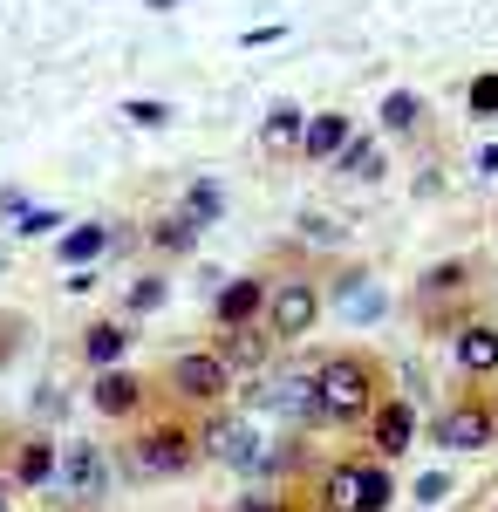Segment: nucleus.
I'll use <instances>...</instances> for the list:
<instances>
[{
	"instance_id": "f257e3e1",
	"label": "nucleus",
	"mask_w": 498,
	"mask_h": 512,
	"mask_svg": "<svg viewBox=\"0 0 498 512\" xmlns=\"http://www.w3.org/2000/svg\"><path fill=\"white\" fill-rule=\"evenodd\" d=\"M383 376H376V362L362 349H335L321 355V369H314V410H321V424H362V417H376V403H383Z\"/></svg>"
},
{
	"instance_id": "f03ea898",
	"label": "nucleus",
	"mask_w": 498,
	"mask_h": 512,
	"mask_svg": "<svg viewBox=\"0 0 498 512\" xmlns=\"http://www.w3.org/2000/svg\"><path fill=\"white\" fill-rule=\"evenodd\" d=\"M396 499V485L376 458H335L321 472V512H383Z\"/></svg>"
},
{
	"instance_id": "7ed1b4c3",
	"label": "nucleus",
	"mask_w": 498,
	"mask_h": 512,
	"mask_svg": "<svg viewBox=\"0 0 498 512\" xmlns=\"http://www.w3.org/2000/svg\"><path fill=\"white\" fill-rule=\"evenodd\" d=\"M198 451L232 472H267V444L253 431V417H239V410H212V424L198 431Z\"/></svg>"
},
{
	"instance_id": "20e7f679",
	"label": "nucleus",
	"mask_w": 498,
	"mask_h": 512,
	"mask_svg": "<svg viewBox=\"0 0 498 512\" xmlns=\"http://www.w3.org/2000/svg\"><path fill=\"white\" fill-rule=\"evenodd\" d=\"M164 390L178 396V403H226L232 396V369L219 362V349H192V355H171V369H164Z\"/></svg>"
},
{
	"instance_id": "39448f33",
	"label": "nucleus",
	"mask_w": 498,
	"mask_h": 512,
	"mask_svg": "<svg viewBox=\"0 0 498 512\" xmlns=\"http://www.w3.org/2000/svg\"><path fill=\"white\" fill-rule=\"evenodd\" d=\"M314 321H321V287L307 274L273 280V294H267V335L273 342H301Z\"/></svg>"
},
{
	"instance_id": "423d86ee",
	"label": "nucleus",
	"mask_w": 498,
	"mask_h": 512,
	"mask_svg": "<svg viewBox=\"0 0 498 512\" xmlns=\"http://www.w3.org/2000/svg\"><path fill=\"white\" fill-rule=\"evenodd\" d=\"M430 437H437L444 451H485V444H498V410L485 396H458L451 410L430 417Z\"/></svg>"
},
{
	"instance_id": "0eeeda50",
	"label": "nucleus",
	"mask_w": 498,
	"mask_h": 512,
	"mask_svg": "<svg viewBox=\"0 0 498 512\" xmlns=\"http://www.w3.org/2000/svg\"><path fill=\"white\" fill-rule=\"evenodd\" d=\"M192 458H198V437L185 424H151L137 437V451H130V465L144 478H178V472H192Z\"/></svg>"
},
{
	"instance_id": "6e6552de",
	"label": "nucleus",
	"mask_w": 498,
	"mask_h": 512,
	"mask_svg": "<svg viewBox=\"0 0 498 512\" xmlns=\"http://www.w3.org/2000/svg\"><path fill=\"white\" fill-rule=\"evenodd\" d=\"M267 294H273V280H260V274L226 280V287L212 294V321H219V335H232V328H253V321H267Z\"/></svg>"
},
{
	"instance_id": "1a4fd4ad",
	"label": "nucleus",
	"mask_w": 498,
	"mask_h": 512,
	"mask_svg": "<svg viewBox=\"0 0 498 512\" xmlns=\"http://www.w3.org/2000/svg\"><path fill=\"white\" fill-rule=\"evenodd\" d=\"M273 349H280V342L267 335V321H253V328H232V335H219V362H226L232 376H267Z\"/></svg>"
},
{
	"instance_id": "9d476101",
	"label": "nucleus",
	"mask_w": 498,
	"mask_h": 512,
	"mask_svg": "<svg viewBox=\"0 0 498 512\" xmlns=\"http://www.w3.org/2000/svg\"><path fill=\"white\" fill-rule=\"evenodd\" d=\"M369 431H376V451H383V458H403L410 437H417V410H410L403 396H383L376 417H369Z\"/></svg>"
},
{
	"instance_id": "9b49d317",
	"label": "nucleus",
	"mask_w": 498,
	"mask_h": 512,
	"mask_svg": "<svg viewBox=\"0 0 498 512\" xmlns=\"http://www.w3.org/2000/svg\"><path fill=\"white\" fill-rule=\"evenodd\" d=\"M103 478H110V465H103V444H69V458H62V485H69V499H103Z\"/></svg>"
},
{
	"instance_id": "f8f14e48",
	"label": "nucleus",
	"mask_w": 498,
	"mask_h": 512,
	"mask_svg": "<svg viewBox=\"0 0 498 512\" xmlns=\"http://www.w3.org/2000/svg\"><path fill=\"white\" fill-rule=\"evenodd\" d=\"M348 137H355V123L342 117V110H321V117H307V137H301V151L314 164H335L348 151Z\"/></svg>"
},
{
	"instance_id": "ddd939ff",
	"label": "nucleus",
	"mask_w": 498,
	"mask_h": 512,
	"mask_svg": "<svg viewBox=\"0 0 498 512\" xmlns=\"http://www.w3.org/2000/svg\"><path fill=\"white\" fill-rule=\"evenodd\" d=\"M458 369L464 376H492L498 369V328L492 321H464L458 328Z\"/></svg>"
},
{
	"instance_id": "4468645a",
	"label": "nucleus",
	"mask_w": 498,
	"mask_h": 512,
	"mask_svg": "<svg viewBox=\"0 0 498 512\" xmlns=\"http://www.w3.org/2000/svg\"><path fill=\"white\" fill-rule=\"evenodd\" d=\"M144 403V376H130V369H103L96 376V410L103 417H130Z\"/></svg>"
},
{
	"instance_id": "2eb2a0df",
	"label": "nucleus",
	"mask_w": 498,
	"mask_h": 512,
	"mask_svg": "<svg viewBox=\"0 0 498 512\" xmlns=\"http://www.w3.org/2000/svg\"><path fill=\"white\" fill-rule=\"evenodd\" d=\"M110 246H116L110 226H76V233H62V239H55V260H62L69 274H82V267H89L96 253H110Z\"/></svg>"
},
{
	"instance_id": "dca6fc26",
	"label": "nucleus",
	"mask_w": 498,
	"mask_h": 512,
	"mask_svg": "<svg viewBox=\"0 0 498 512\" xmlns=\"http://www.w3.org/2000/svg\"><path fill=\"white\" fill-rule=\"evenodd\" d=\"M335 301L348 321H376L383 315V287H369V274H342L335 280Z\"/></svg>"
},
{
	"instance_id": "f3484780",
	"label": "nucleus",
	"mask_w": 498,
	"mask_h": 512,
	"mask_svg": "<svg viewBox=\"0 0 498 512\" xmlns=\"http://www.w3.org/2000/svg\"><path fill=\"white\" fill-rule=\"evenodd\" d=\"M301 137H307V117L294 110V103H273L267 123H260V144H267V151H294Z\"/></svg>"
},
{
	"instance_id": "a211bd4d",
	"label": "nucleus",
	"mask_w": 498,
	"mask_h": 512,
	"mask_svg": "<svg viewBox=\"0 0 498 512\" xmlns=\"http://www.w3.org/2000/svg\"><path fill=\"white\" fill-rule=\"evenodd\" d=\"M123 349H130V328H116V321H96V328L82 335V355H89L96 369H116Z\"/></svg>"
},
{
	"instance_id": "6ab92c4d",
	"label": "nucleus",
	"mask_w": 498,
	"mask_h": 512,
	"mask_svg": "<svg viewBox=\"0 0 498 512\" xmlns=\"http://www.w3.org/2000/svg\"><path fill=\"white\" fill-rule=\"evenodd\" d=\"M55 472H62V465H55V444H48V437H28L21 458H14V485H48Z\"/></svg>"
},
{
	"instance_id": "aec40b11",
	"label": "nucleus",
	"mask_w": 498,
	"mask_h": 512,
	"mask_svg": "<svg viewBox=\"0 0 498 512\" xmlns=\"http://www.w3.org/2000/svg\"><path fill=\"white\" fill-rule=\"evenodd\" d=\"M219 212H226V192H219L212 178H198V185H185V205H178V219H192L198 233H205V226H212Z\"/></svg>"
},
{
	"instance_id": "412c9836",
	"label": "nucleus",
	"mask_w": 498,
	"mask_h": 512,
	"mask_svg": "<svg viewBox=\"0 0 498 512\" xmlns=\"http://www.w3.org/2000/svg\"><path fill=\"white\" fill-rule=\"evenodd\" d=\"M342 178H383V144L376 137H348V151L335 158Z\"/></svg>"
},
{
	"instance_id": "4be33fe9",
	"label": "nucleus",
	"mask_w": 498,
	"mask_h": 512,
	"mask_svg": "<svg viewBox=\"0 0 498 512\" xmlns=\"http://www.w3.org/2000/svg\"><path fill=\"white\" fill-rule=\"evenodd\" d=\"M151 246H157V253H171V260H185V253L198 246V226L171 212V219H157V226H151Z\"/></svg>"
},
{
	"instance_id": "5701e85b",
	"label": "nucleus",
	"mask_w": 498,
	"mask_h": 512,
	"mask_svg": "<svg viewBox=\"0 0 498 512\" xmlns=\"http://www.w3.org/2000/svg\"><path fill=\"white\" fill-rule=\"evenodd\" d=\"M417 117H423L417 89H389L383 96V130H417Z\"/></svg>"
},
{
	"instance_id": "b1692460",
	"label": "nucleus",
	"mask_w": 498,
	"mask_h": 512,
	"mask_svg": "<svg viewBox=\"0 0 498 512\" xmlns=\"http://www.w3.org/2000/svg\"><path fill=\"white\" fill-rule=\"evenodd\" d=\"M464 280H471V267H464V260H444V267H430V274H423V301H430V294H458Z\"/></svg>"
},
{
	"instance_id": "393cba45",
	"label": "nucleus",
	"mask_w": 498,
	"mask_h": 512,
	"mask_svg": "<svg viewBox=\"0 0 498 512\" xmlns=\"http://www.w3.org/2000/svg\"><path fill=\"white\" fill-rule=\"evenodd\" d=\"M55 226H69L55 205H28V212L14 219V233H21V239H41V233H55Z\"/></svg>"
},
{
	"instance_id": "a878e982",
	"label": "nucleus",
	"mask_w": 498,
	"mask_h": 512,
	"mask_svg": "<svg viewBox=\"0 0 498 512\" xmlns=\"http://www.w3.org/2000/svg\"><path fill=\"white\" fill-rule=\"evenodd\" d=\"M123 117L137 123V130H164V123H171V103H151V96H130V103H123Z\"/></svg>"
},
{
	"instance_id": "bb28decb",
	"label": "nucleus",
	"mask_w": 498,
	"mask_h": 512,
	"mask_svg": "<svg viewBox=\"0 0 498 512\" xmlns=\"http://www.w3.org/2000/svg\"><path fill=\"white\" fill-rule=\"evenodd\" d=\"M164 294H171V287H164V274L137 280V287H130V315H151V308H164Z\"/></svg>"
},
{
	"instance_id": "cd10ccee",
	"label": "nucleus",
	"mask_w": 498,
	"mask_h": 512,
	"mask_svg": "<svg viewBox=\"0 0 498 512\" xmlns=\"http://www.w3.org/2000/svg\"><path fill=\"white\" fill-rule=\"evenodd\" d=\"M301 239H314V246H342V226H335L328 212H301Z\"/></svg>"
},
{
	"instance_id": "c85d7f7f",
	"label": "nucleus",
	"mask_w": 498,
	"mask_h": 512,
	"mask_svg": "<svg viewBox=\"0 0 498 512\" xmlns=\"http://www.w3.org/2000/svg\"><path fill=\"white\" fill-rule=\"evenodd\" d=\"M471 110H478V117H498V69L471 82Z\"/></svg>"
},
{
	"instance_id": "c756f323",
	"label": "nucleus",
	"mask_w": 498,
	"mask_h": 512,
	"mask_svg": "<svg viewBox=\"0 0 498 512\" xmlns=\"http://www.w3.org/2000/svg\"><path fill=\"white\" fill-rule=\"evenodd\" d=\"M287 35V28H280V21H267V28H246V35H239V48H267V41H280Z\"/></svg>"
},
{
	"instance_id": "7c9ffc66",
	"label": "nucleus",
	"mask_w": 498,
	"mask_h": 512,
	"mask_svg": "<svg viewBox=\"0 0 498 512\" xmlns=\"http://www.w3.org/2000/svg\"><path fill=\"white\" fill-rule=\"evenodd\" d=\"M444 492H451V478H437V472L417 478V499H423V506H430V499H444Z\"/></svg>"
},
{
	"instance_id": "2f4dec72",
	"label": "nucleus",
	"mask_w": 498,
	"mask_h": 512,
	"mask_svg": "<svg viewBox=\"0 0 498 512\" xmlns=\"http://www.w3.org/2000/svg\"><path fill=\"white\" fill-rule=\"evenodd\" d=\"M471 171H478V178H498V144H485V151L471 158Z\"/></svg>"
},
{
	"instance_id": "473e14b6",
	"label": "nucleus",
	"mask_w": 498,
	"mask_h": 512,
	"mask_svg": "<svg viewBox=\"0 0 498 512\" xmlns=\"http://www.w3.org/2000/svg\"><path fill=\"white\" fill-rule=\"evenodd\" d=\"M239 512H287V499H267L260 492V499H239Z\"/></svg>"
},
{
	"instance_id": "72a5a7b5",
	"label": "nucleus",
	"mask_w": 498,
	"mask_h": 512,
	"mask_svg": "<svg viewBox=\"0 0 498 512\" xmlns=\"http://www.w3.org/2000/svg\"><path fill=\"white\" fill-rule=\"evenodd\" d=\"M144 7H157V14H164V7H178V0H144Z\"/></svg>"
},
{
	"instance_id": "f704fd0d",
	"label": "nucleus",
	"mask_w": 498,
	"mask_h": 512,
	"mask_svg": "<svg viewBox=\"0 0 498 512\" xmlns=\"http://www.w3.org/2000/svg\"><path fill=\"white\" fill-rule=\"evenodd\" d=\"M0 512H7V472H0Z\"/></svg>"
}]
</instances>
